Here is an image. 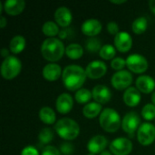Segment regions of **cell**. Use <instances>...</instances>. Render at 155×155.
<instances>
[{"label": "cell", "instance_id": "cell-25", "mask_svg": "<svg viewBox=\"0 0 155 155\" xmlns=\"http://www.w3.org/2000/svg\"><path fill=\"white\" fill-rule=\"evenodd\" d=\"M65 54L66 55L72 60H77L81 58L84 54V48L79 44L74 43L70 44L65 47Z\"/></svg>", "mask_w": 155, "mask_h": 155}, {"label": "cell", "instance_id": "cell-39", "mask_svg": "<svg viewBox=\"0 0 155 155\" xmlns=\"http://www.w3.org/2000/svg\"><path fill=\"white\" fill-rule=\"evenodd\" d=\"M149 7L151 11L155 15V0H150L149 1Z\"/></svg>", "mask_w": 155, "mask_h": 155}, {"label": "cell", "instance_id": "cell-40", "mask_svg": "<svg viewBox=\"0 0 155 155\" xmlns=\"http://www.w3.org/2000/svg\"><path fill=\"white\" fill-rule=\"evenodd\" d=\"M1 55H2L4 58L8 57V56H9V52H8V50H7L6 48H3V49L1 50Z\"/></svg>", "mask_w": 155, "mask_h": 155}, {"label": "cell", "instance_id": "cell-8", "mask_svg": "<svg viewBox=\"0 0 155 155\" xmlns=\"http://www.w3.org/2000/svg\"><path fill=\"white\" fill-rule=\"evenodd\" d=\"M147 59L139 54H130L126 58V66L128 69L134 74H143L148 69Z\"/></svg>", "mask_w": 155, "mask_h": 155}, {"label": "cell", "instance_id": "cell-9", "mask_svg": "<svg viewBox=\"0 0 155 155\" xmlns=\"http://www.w3.org/2000/svg\"><path fill=\"white\" fill-rule=\"evenodd\" d=\"M109 148L114 155H129L133 151V143L128 138L119 137L112 141Z\"/></svg>", "mask_w": 155, "mask_h": 155}, {"label": "cell", "instance_id": "cell-38", "mask_svg": "<svg viewBox=\"0 0 155 155\" xmlns=\"http://www.w3.org/2000/svg\"><path fill=\"white\" fill-rule=\"evenodd\" d=\"M7 25V20L5 16H1L0 18V27L1 28H5Z\"/></svg>", "mask_w": 155, "mask_h": 155}, {"label": "cell", "instance_id": "cell-36", "mask_svg": "<svg viewBox=\"0 0 155 155\" xmlns=\"http://www.w3.org/2000/svg\"><path fill=\"white\" fill-rule=\"evenodd\" d=\"M106 28H107V32L110 33L111 35H116L119 33V25L117 23H115L114 21L109 22L106 25Z\"/></svg>", "mask_w": 155, "mask_h": 155}, {"label": "cell", "instance_id": "cell-28", "mask_svg": "<svg viewBox=\"0 0 155 155\" xmlns=\"http://www.w3.org/2000/svg\"><path fill=\"white\" fill-rule=\"evenodd\" d=\"M93 98L92 92L86 88H81L78 91H76L74 94V99L78 104H87L90 100Z\"/></svg>", "mask_w": 155, "mask_h": 155}, {"label": "cell", "instance_id": "cell-22", "mask_svg": "<svg viewBox=\"0 0 155 155\" xmlns=\"http://www.w3.org/2000/svg\"><path fill=\"white\" fill-rule=\"evenodd\" d=\"M102 109H103L102 104H100L96 102L88 103L83 108V114L84 115V117H86L88 119H94L96 116L101 114V113L103 111Z\"/></svg>", "mask_w": 155, "mask_h": 155}, {"label": "cell", "instance_id": "cell-29", "mask_svg": "<svg viewBox=\"0 0 155 155\" xmlns=\"http://www.w3.org/2000/svg\"><path fill=\"white\" fill-rule=\"evenodd\" d=\"M116 54V49L112 45H104L99 52V55L104 60H113Z\"/></svg>", "mask_w": 155, "mask_h": 155}, {"label": "cell", "instance_id": "cell-13", "mask_svg": "<svg viewBox=\"0 0 155 155\" xmlns=\"http://www.w3.org/2000/svg\"><path fill=\"white\" fill-rule=\"evenodd\" d=\"M74 107V100L71 94L67 93L61 94L55 101V108L58 113L66 114L71 112Z\"/></svg>", "mask_w": 155, "mask_h": 155}, {"label": "cell", "instance_id": "cell-19", "mask_svg": "<svg viewBox=\"0 0 155 155\" xmlns=\"http://www.w3.org/2000/svg\"><path fill=\"white\" fill-rule=\"evenodd\" d=\"M135 87L143 94H151L155 89L154 79L149 75H141L135 81Z\"/></svg>", "mask_w": 155, "mask_h": 155}, {"label": "cell", "instance_id": "cell-12", "mask_svg": "<svg viewBox=\"0 0 155 155\" xmlns=\"http://www.w3.org/2000/svg\"><path fill=\"white\" fill-rule=\"evenodd\" d=\"M115 48L121 53H127L133 46V38L127 32H119L114 39Z\"/></svg>", "mask_w": 155, "mask_h": 155}, {"label": "cell", "instance_id": "cell-24", "mask_svg": "<svg viewBox=\"0 0 155 155\" xmlns=\"http://www.w3.org/2000/svg\"><path fill=\"white\" fill-rule=\"evenodd\" d=\"M25 43H26L25 39L23 35H15L10 41L9 49L14 54H18L24 51L25 47Z\"/></svg>", "mask_w": 155, "mask_h": 155}, {"label": "cell", "instance_id": "cell-14", "mask_svg": "<svg viewBox=\"0 0 155 155\" xmlns=\"http://www.w3.org/2000/svg\"><path fill=\"white\" fill-rule=\"evenodd\" d=\"M108 141L104 135H95L93 136L88 143H87V149L91 153L94 154H100L104 151H105V148L107 147Z\"/></svg>", "mask_w": 155, "mask_h": 155}, {"label": "cell", "instance_id": "cell-2", "mask_svg": "<svg viewBox=\"0 0 155 155\" xmlns=\"http://www.w3.org/2000/svg\"><path fill=\"white\" fill-rule=\"evenodd\" d=\"M42 56L50 63H55L59 61L65 53V47L64 43L55 37L46 38L41 45Z\"/></svg>", "mask_w": 155, "mask_h": 155}, {"label": "cell", "instance_id": "cell-10", "mask_svg": "<svg viewBox=\"0 0 155 155\" xmlns=\"http://www.w3.org/2000/svg\"><path fill=\"white\" fill-rule=\"evenodd\" d=\"M133 83V75L127 70L118 71L112 76L111 84L113 87L117 90H126L128 89Z\"/></svg>", "mask_w": 155, "mask_h": 155}, {"label": "cell", "instance_id": "cell-15", "mask_svg": "<svg viewBox=\"0 0 155 155\" xmlns=\"http://www.w3.org/2000/svg\"><path fill=\"white\" fill-rule=\"evenodd\" d=\"M92 94L94 100L100 104H107L112 98L111 90L104 84H97L94 86L92 90Z\"/></svg>", "mask_w": 155, "mask_h": 155}, {"label": "cell", "instance_id": "cell-23", "mask_svg": "<svg viewBox=\"0 0 155 155\" xmlns=\"http://www.w3.org/2000/svg\"><path fill=\"white\" fill-rule=\"evenodd\" d=\"M39 118L44 124L47 125H51L56 123V114L54 111L49 106H44L40 109Z\"/></svg>", "mask_w": 155, "mask_h": 155}, {"label": "cell", "instance_id": "cell-4", "mask_svg": "<svg viewBox=\"0 0 155 155\" xmlns=\"http://www.w3.org/2000/svg\"><path fill=\"white\" fill-rule=\"evenodd\" d=\"M99 124L104 131L113 134L122 126V120L117 111L113 108H105L99 115Z\"/></svg>", "mask_w": 155, "mask_h": 155}, {"label": "cell", "instance_id": "cell-21", "mask_svg": "<svg viewBox=\"0 0 155 155\" xmlns=\"http://www.w3.org/2000/svg\"><path fill=\"white\" fill-rule=\"evenodd\" d=\"M25 7V2L24 0H6L4 3L5 12L12 16L20 15Z\"/></svg>", "mask_w": 155, "mask_h": 155}, {"label": "cell", "instance_id": "cell-42", "mask_svg": "<svg viewBox=\"0 0 155 155\" xmlns=\"http://www.w3.org/2000/svg\"><path fill=\"white\" fill-rule=\"evenodd\" d=\"M99 155H113V153L109 151H104L103 153H101Z\"/></svg>", "mask_w": 155, "mask_h": 155}, {"label": "cell", "instance_id": "cell-34", "mask_svg": "<svg viewBox=\"0 0 155 155\" xmlns=\"http://www.w3.org/2000/svg\"><path fill=\"white\" fill-rule=\"evenodd\" d=\"M60 152L64 155H71L74 152V147L70 143H64L60 146Z\"/></svg>", "mask_w": 155, "mask_h": 155}, {"label": "cell", "instance_id": "cell-6", "mask_svg": "<svg viewBox=\"0 0 155 155\" xmlns=\"http://www.w3.org/2000/svg\"><path fill=\"white\" fill-rule=\"evenodd\" d=\"M141 124V118L135 112L127 113L122 120V128L130 137H134Z\"/></svg>", "mask_w": 155, "mask_h": 155}, {"label": "cell", "instance_id": "cell-17", "mask_svg": "<svg viewBox=\"0 0 155 155\" xmlns=\"http://www.w3.org/2000/svg\"><path fill=\"white\" fill-rule=\"evenodd\" d=\"M102 24L98 19L90 18L85 20L82 25V32L84 35L90 36V37H95V35H99L102 31Z\"/></svg>", "mask_w": 155, "mask_h": 155}, {"label": "cell", "instance_id": "cell-43", "mask_svg": "<svg viewBox=\"0 0 155 155\" xmlns=\"http://www.w3.org/2000/svg\"><path fill=\"white\" fill-rule=\"evenodd\" d=\"M152 102H153V104L155 105V91L153 93V94H152Z\"/></svg>", "mask_w": 155, "mask_h": 155}, {"label": "cell", "instance_id": "cell-32", "mask_svg": "<svg viewBox=\"0 0 155 155\" xmlns=\"http://www.w3.org/2000/svg\"><path fill=\"white\" fill-rule=\"evenodd\" d=\"M142 116L146 121L155 119V105L153 104H147L142 109Z\"/></svg>", "mask_w": 155, "mask_h": 155}, {"label": "cell", "instance_id": "cell-16", "mask_svg": "<svg viewBox=\"0 0 155 155\" xmlns=\"http://www.w3.org/2000/svg\"><path fill=\"white\" fill-rule=\"evenodd\" d=\"M54 20L58 25L65 28L69 26L72 23L73 20L72 12L66 6H60L54 12Z\"/></svg>", "mask_w": 155, "mask_h": 155}, {"label": "cell", "instance_id": "cell-44", "mask_svg": "<svg viewBox=\"0 0 155 155\" xmlns=\"http://www.w3.org/2000/svg\"><path fill=\"white\" fill-rule=\"evenodd\" d=\"M87 155H95V154H94V153H88Z\"/></svg>", "mask_w": 155, "mask_h": 155}, {"label": "cell", "instance_id": "cell-33", "mask_svg": "<svg viewBox=\"0 0 155 155\" xmlns=\"http://www.w3.org/2000/svg\"><path fill=\"white\" fill-rule=\"evenodd\" d=\"M111 66L113 69L118 71L124 70V66H126V60L122 57H114L111 62Z\"/></svg>", "mask_w": 155, "mask_h": 155}, {"label": "cell", "instance_id": "cell-27", "mask_svg": "<svg viewBox=\"0 0 155 155\" xmlns=\"http://www.w3.org/2000/svg\"><path fill=\"white\" fill-rule=\"evenodd\" d=\"M42 32L44 35H45L46 36H49L51 38V37H54L55 35H59L60 29L58 27V25L55 22L46 21L42 26Z\"/></svg>", "mask_w": 155, "mask_h": 155}, {"label": "cell", "instance_id": "cell-18", "mask_svg": "<svg viewBox=\"0 0 155 155\" xmlns=\"http://www.w3.org/2000/svg\"><path fill=\"white\" fill-rule=\"evenodd\" d=\"M63 71L59 64L55 63H50L45 65L42 71L44 78L48 82H55L62 75Z\"/></svg>", "mask_w": 155, "mask_h": 155}, {"label": "cell", "instance_id": "cell-11", "mask_svg": "<svg viewBox=\"0 0 155 155\" xmlns=\"http://www.w3.org/2000/svg\"><path fill=\"white\" fill-rule=\"evenodd\" d=\"M107 72V66L105 63L95 60L88 64L85 68V73L90 79H99L103 77Z\"/></svg>", "mask_w": 155, "mask_h": 155}, {"label": "cell", "instance_id": "cell-41", "mask_svg": "<svg viewBox=\"0 0 155 155\" xmlns=\"http://www.w3.org/2000/svg\"><path fill=\"white\" fill-rule=\"evenodd\" d=\"M110 2H111L112 4H114V5H121V4L126 3L127 1H126V0H111Z\"/></svg>", "mask_w": 155, "mask_h": 155}, {"label": "cell", "instance_id": "cell-31", "mask_svg": "<svg viewBox=\"0 0 155 155\" xmlns=\"http://www.w3.org/2000/svg\"><path fill=\"white\" fill-rule=\"evenodd\" d=\"M38 138L42 144H48L54 138V133L50 128H43L39 133Z\"/></svg>", "mask_w": 155, "mask_h": 155}, {"label": "cell", "instance_id": "cell-1", "mask_svg": "<svg viewBox=\"0 0 155 155\" xmlns=\"http://www.w3.org/2000/svg\"><path fill=\"white\" fill-rule=\"evenodd\" d=\"M85 69L77 64H69L62 74V80L64 87L69 91H78L86 80Z\"/></svg>", "mask_w": 155, "mask_h": 155}, {"label": "cell", "instance_id": "cell-20", "mask_svg": "<svg viewBox=\"0 0 155 155\" xmlns=\"http://www.w3.org/2000/svg\"><path fill=\"white\" fill-rule=\"evenodd\" d=\"M124 102L129 107H135L137 106L142 99L141 92L136 87H129L125 90L124 94Z\"/></svg>", "mask_w": 155, "mask_h": 155}, {"label": "cell", "instance_id": "cell-30", "mask_svg": "<svg viewBox=\"0 0 155 155\" xmlns=\"http://www.w3.org/2000/svg\"><path fill=\"white\" fill-rule=\"evenodd\" d=\"M85 48L90 53L100 52L102 48L101 41L96 37H90L85 41Z\"/></svg>", "mask_w": 155, "mask_h": 155}, {"label": "cell", "instance_id": "cell-26", "mask_svg": "<svg viewBox=\"0 0 155 155\" xmlns=\"http://www.w3.org/2000/svg\"><path fill=\"white\" fill-rule=\"evenodd\" d=\"M148 27V20L144 16H140L137 17L132 25V29L133 32L136 35H142L143 34Z\"/></svg>", "mask_w": 155, "mask_h": 155}, {"label": "cell", "instance_id": "cell-5", "mask_svg": "<svg viewBox=\"0 0 155 155\" xmlns=\"http://www.w3.org/2000/svg\"><path fill=\"white\" fill-rule=\"evenodd\" d=\"M22 70L21 61L14 56L9 55L5 58L1 64V75L6 80H12L16 77Z\"/></svg>", "mask_w": 155, "mask_h": 155}, {"label": "cell", "instance_id": "cell-37", "mask_svg": "<svg viewBox=\"0 0 155 155\" xmlns=\"http://www.w3.org/2000/svg\"><path fill=\"white\" fill-rule=\"evenodd\" d=\"M21 155H39V153L35 147L32 145H28L22 150Z\"/></svg>", "mask_w": 155, "mask_h": 155}, {"label": "cell", "instance_id": "cell-35", "mask_svg": "<svg viewBox=\"0 0 155 155\" xmlns=\"http://www.w3.org/2000/svg\"><path fill=\"white\" fill-rule=\"evenodd\" d=\"M41 155H62V153L56 147L52 145H46L43 149Z\"/></svg>", "mask_w": 155, "mask_h": 155}, {"label": "cell", "instance_id": "cell-7", "mask_svg": "<svg viewBox=\"0 0 155 155\" xmlns=\"http://www.w3.org/2000/svg\"><path fill=\"white\" fill-rule=\"evenodd\" d=\"M137 140L143 146L151 145L155 140V126L151 123H143L137 131Z\"/></svg>", "mask_w": 155, "mask_h": 155}, {"label": "cell", "instance_id": "cell-3", "mask_svg": "<svg viewBox=\"0 0 155 155\" xmlns=\"http://www.w3.org/2000/svg\"><path fill=\"white\" fill-rule=\"evenodd\" d=\"M54 130L62 139L66 141H73L80 134L79 124L74 120L67 117L58 120L54 124Z\"/></svg>", "mask_w": 155, "mask_h": 155}]
</instances>
